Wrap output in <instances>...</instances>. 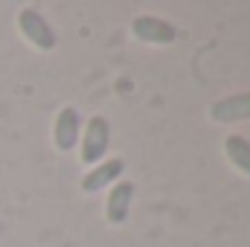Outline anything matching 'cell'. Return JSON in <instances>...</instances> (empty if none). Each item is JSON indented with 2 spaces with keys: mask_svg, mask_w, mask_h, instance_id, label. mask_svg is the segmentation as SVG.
Returning a JSON list of instances; mask_svg holds the SVG:
<instances>
[{
  "mask_svg": "<svg viewBox=\"0 0 250 247\" xmlns=\"http://www.w3.org/2000/svg\"><path fill=\"white\" fill-rule=\"evenodd\" d=\"M108 148H111V123H108V117L93 114L84 123L82 137H79V160L84 166H96L105 160Z\"/></svg>",
  "mask_w": 250,
  "mask_h": 247,
  "instance_id": "6da1fadb",
  "label": "cell"
},
{
  "mask_svg": "<svg viewBox=\"0 0 250 247\" xmlns=\"http://www.w3.org/2000/svg\"><path fill=\"white\" fill-rule=\"evenodd\" d=\"M18 32H21L35 50H41V53H53V50L59 47L56 29H53L50 21H47L38 9H32V6H23V9L18 12Z\"/></svg>",
  "mask_w": 250,
  "mask_h": 247,
  "instance_id": "7a4b0ae2",
  "label": "cell"
},
{
  "mask_svg": "<svg viewBox=\"0 0 250 247\" xmlns=\"http://www.w3.org/2000/svg\"><path fill=\"white\" fill-rule=\"evenodd\" d=\"M131 35L143 44H151V47H169L175 44L178 38V29L166 21V18H157V15H137L131 21Z\"/></svg>",
  "mask_w": 250,
  "mask_h": 247,
  "instance_id": "3957f363",
  "label": "cell"
},
{
  "mask_svg": "<svg viewBox=\"0 0 250 247\" xmlns=\"http://www.w3.org/2000/svg\"><path fill=\"white\" fill-rule=\"evenodd\" d=\"M82 128H84V120H82L79 108L64 105L62 111L56 114V120H53V145H56L62 154H70V151L79 145Z\"/></svg>",
  "mask_w": 250,
  "mask_h": 247,
  "instance_id": "277c9868",
  "label": "cell"
},
{
  "mask_svg": "<svg viewBox=\"0 0 250 247\" xmlns=\"http://www.w3.org/2000/svg\"><path fill=\"white\" fill-rule=\"evenodd\" d=\"M209 120L218 125H239L250 120V90L221 96L209 105Z\"/></svg>",
  "mask_w": 250,
  "mask_h": 247,
  "instance_id": "5b68a950",
  "label": "cell"
},
{
  "mask_svg": "<svg viewBox=\"0 0 250 247\" xmlns=\"http://www.w3.org/2000/svg\"><path fill=\"white\" fill-rule=\"evenodd\" d=\"M123 178H125V160L123 157H105L102 163H96V166L87 169V175L82 178V192L96 195L102 189H111V186L117 184V181H123Z\"/></svg>",
  "mask_w": 250,
  "mask_h": 247,
  "instance_id": "8992f818",
  "label": "cell"
},
{
  "mask_svg": "<svg viewBox=\"0 0 250 247\" xmlns=\"http://www.w3.org/2000/svg\"><path fill=\"white\" fill-rule=\"evenodd\" d=\"M131 201H134V184L123 178V181H117V184L108 189V201H105V218H108V224H114V227H120L128 221V215H131Z\"/></svg>",
  "mask_w": 250,
  "mask_h": 247,
  "instance_id": "52a82bcc",
  "label": "cell"
},
{
  "mask_svg": "<svg viewBox=\"0 0 250 247\" xmlns=\"http://www.w3.org/2000/svg\"><path fill=\"white\" fill-rule=\"evenodd\" d=\"M224 154L230 160V166L242 175L250 178V140L242 134H227L224 137Z\"/></svg>",
  "mask_w": 250,
  "mask_h": 247,
  "instance_id": "ba28073f",
  "label": "cell"
}]
</instances>
